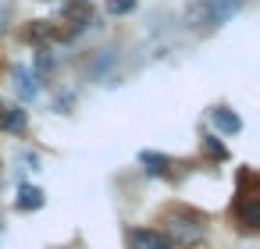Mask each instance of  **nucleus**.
<instances>
[{
  "instance_id": "1",
  "label": "nucleus",
  "mask_w": 260,
  "mask_h": 249,
  "mask_svg": "<svg viewBox=\"0 0 260 249\" xmlns=\"http://www.w3.org/2000/svg\"><path fill=\"white\" fill-rule=\"evenodd\" d=\"M239 8H242V0H196L185 18L196 29H214V25H224Z\"/></svg>"
},
{
  "instance_id": "2",
  "label": "nucleus",
  "mask_w": 260,
  "mask_h": 249,
  "mask_svg": "<svg viewBox=\"0 0 260 249\" xmlns=\"http://www.w3.org/2000/svg\"><path fill=\"white\" fill-rule=\"evenodd\" d=\"M168 235H171V242H175V245L189 249V245H196V242L203 238V221L178 214V217H171V221H168Z\"/></svg>"
},
{
  "instance_id": "3",
  "label": "nucleus",
  "mask_w": 260,
  "mask_h": 249,
  "mask_svg": "<svg viewBox=\"0 0 260 249\" xmlns=\"http://www.w3.org/2000/svg\"><path fill=\"white\" fill-rule=\"evenodd\" d=\"M40 75L36 72H29V68H15V93L22 96V100H36L40 96Z\"/></svg>"
},
{
  "instance_id": "4",
  "label": "nucleus",
  "mask_w": 260,
  "mask_h": 249,
  "mask_svg": "<svg viewBox=\"0 0 260 249\" xmlns=\"http://www.w3.org/2000/svg\"><path fill=\"white\" fill-rule=\"evenodd\" d=\"M132 249H171V242L160 235V231H146V228H139V231H132Z\"/></svg>"
},
{
  "instance_id": "5",
  "label": "nucleus",
  "mask_w": 260,
  "mask_h": 249,
  "mask_svg": "<svg viewBox=\"0 0 260 249\" xmlns=\"http://www.w3.org/2000/svg\"><path fill=\"white\" fill-rule=\"evenodd\" d=\"M210 121L221 128V132H228V135H235L239 128H242V118L235 114V111H224V107H217V111H210Z\"/></svg>"
},
{
  "instance_id": "6",
  "label": "nucleus",
  "mask_w": 260,
  "mask_h": 249,
  "mask_svg": "<svg viewBox=\"0 0 260 249\" xmlns=\"http://www.w3.org/2000/svg\"><path fill=\"white\" fill-rule=\"evenodd\" d=\"M40 206H43V189L22 185L18 189V210H40Z\"/></svg>"
},
{
  "instance_id": "7",
  "label": "nucleus",
  "mask_w": 260,
  "mask_h": 249,
  "mask_svg": "<svg viewBox=\"0 0 260 249\" xmlns=\"http://www.w3.org/2000/svg\"><path fill=\"white\" fill-rule=\"evenodd\" d=\"M0 128H8V132H22V128H25V111H18V107L0 111Z\"/></svg>"
},
{
  "instance_id": "8",
  "label": "nucleus",
  "mask_w": 260,
  "mask_h": 249,
  "mask_svg": "<svg viewBox=\"0 0 260 249\" xmlns=\"http://www.w3.org/2000/svg\"><path fill=\"white\" fill-rule=\"evenodd\" d=\"M139 160H143V167H146L150 174H164V171H168V157H160V153H143Z\"/></svg>"
},
{
  "instance_id": "9",
  "label": "nucleus",
  "mask_w": 260,
  "mask_h": 249,
  "mask_svg": "<svg viewBox=\"0 0 260 249\" xmlns=\"http://www.w3.org/2000/svg\"><path fill=\"white\" fill-rule=\"evenodd\" d=\"M256 221H260V206H256V199H249V203L242 206V224H246V228H256Z\"/></svg>"
},
{
  "instance_id": "10",
  "label": "nucleus",
  "mask_w": 260,
  "mask_h": 249,
  "mask_svg": "<svg viewBox=\"0 0 260 249\" xmlns=\"http://www.w3.org/2000/svg\"><path fill=\"white\" fill-rule=\"evenodd\" d=\"M50 72H54V57H50L47 50H40V54H36V75L43 79V75H50Z\"/></svg>"
},
{
  "instance_id": "11",
  "label": "nucleus",
  "mask_w": 260,
  "mask_h": 249,
  "mask_svg": "<svg viewBox=\"0 0 260 249\" xmlns=\"http://www.w3.org/2000/svg\"><path fill=\"white\" fill-rule=\"evenodd\" d=\"M107 11L111 15H128V11H136V0H107Z\"/></svg>"
},
{
  "instance_id": "12",
  "label": "nucleus",
  "mask_w": 260,
  "mask_h": 249,
  "mask_svg": "<svg viewBox=\"0 0 260 249\" xmlns=\"http://www.w3.org/2000/svg\"><path fill=\"white\" fill-rule=\"evenodd\" d=\"M29 36H36V40H47V36H54V29H50V22H32Z\"/></svg>"
},
{
  "instance_id": "13",
  "label": "nucleus",
  "mask_w": 260,
  "mask_h": 249,
  "mask_svg": "<svg viewBox=\"0 0 260 249\" xmlns=\"http://www.w3.org/2000/svg\"><path fill=\"white\" fill-rule=\"evenodd\" d=\"M203 146H207V153H210V157H217V160L224 157V146L217 143V135H207V139H203Z\"/></svg>"
},
{
  "instance_id": "14",
  "label": "nucleus",
  "mask_w": 260,
  "mask_h": 249,
  "mask_svg": "<svg viewBox=\"0 0 260 249\" xmlns=\"http://www.w3.org/2000/svg\"><path fill=\"white\" fill-rule=\"evenodd\" d=\"M0 228H4V224H0Z\"/></svg>"
}]
</instances>
